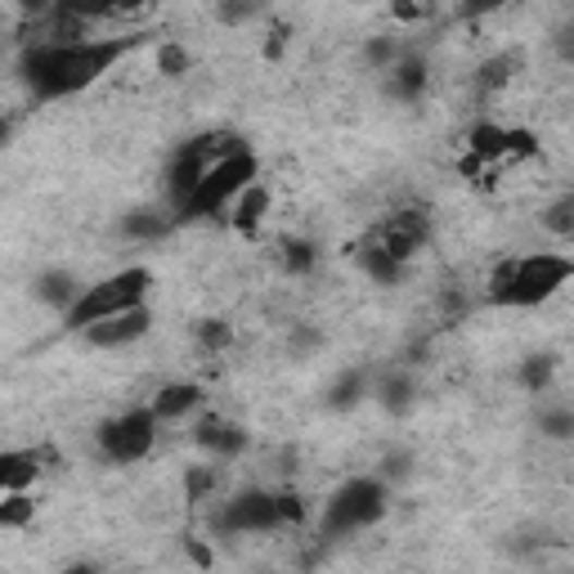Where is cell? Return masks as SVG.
<instances>
[{
  "label": "cell",
  "instance_id": "obj_15",
  "mask_svg": "<svg viewBox=\"0 0 574 574\" xmlns=\"http://www.w3.org/2000/svg\"><path fill=\"white\" fill-rule=\"evenodd\" d=\"M175 229V211H162V207H135L122 216V239L131 243H158Z\"/></svg>",
  "mask_w": 574,
  "mask_h": 574
},
{
  "label": "cell",
  "instance_id": "obj_21",
  "mask_svg": "<svg viewBox=\"0 0 574 574\" xmlns=\"http://www.w3.org/2000/svg\"><path fill=\"white\" fill-rule=\"evenodd\" d=\"M368 391H373V377H368L364 368H346V373H341L332 387H328V408L346 413V408H355L359 400H368Z\"/></svg>",
  "mask_w": 574,
  "mask_h": 574
},
{
  "label": "cell",
  "instance_id": "obj_36",
  "mask_svg": "<svg viewBox=\"0 0 574 574\" xmlns=\"http://www.w3.org/2000/svg\"><path fill=\"white\" fill-rule=\"evenodd\" d=\"M274 499H279V521H283V525L305 521V503H301V493H274Z\"/></svg>",
  "mask_w": 574,
  "mask_h": 574
},
{
  "label": "cell",
  "instance_id": "obj_32",
  "mask_svg": "<svg viewBox=\"0 0 574 574\" xmlns=\"http://www.w3.org/2000/svg\"><path fill=\"white\" fill-rule=\"evenodd\" d=\"M377 476L387 480V485H391V480H408V476H413V453H408V449H391L387 457H381V472H377Z\"/></svg>",
  "mask_w": 574,
  "mask_h": 574
},
{
  "label": "cell",
  "instance_id": "obj_18",
  "mask_svg": "<svg viewBox=\"0 0 574 574\" xmlns=\"http://www.w3.org/2000/svg\"><path fill=\"white\" fill-rule=\"evenodd\" d=\"M32 292H36V301H46L50 310H68V305L82 296V283H76V274L72 270H46V274H36V283H32Z\"/></svg>",
  "mask_w": 574,
  "mask_h": 574
},
{
  "label": "cell",
  "instance_id": "obj_5",
  "mask_svg": "<svg viewBox=\"0 0 574 574\" xmlns=\"http://www.w3.org/2000/svg\"><path fill=\"white\" fill-rule=\"evenodd\" d=\"M234 148H243V139H239L234 131H203V135L184 139V144L175 148V158H171V167H167V203H171L175 220H180V207L188 203V194L198 188L203 171H207L211 162H220L224 152H234Z\"/></svg>",
  "mask_w": 574,
  "mask_h": 574
},
{
  "label": "cell",
  "instance_id": "obj_26",
  "mask_svg": "<svg viewBox=\"0 0 574 574\" xmlns=\"http://www.w3.org/2000/svg\"><path fill=\"white\" fill-rule=\"evenodd\" d=\"M50 10H59L68 19H82V23H99V19H112L118 0H54Z\"/></svg>",
  "mask_w": 574,
  "mask_h": 574
},
{
  "label": "cell",
  "instance_id": "obj_6",
  "mask_svg": "<svg viewBox=\"0 0 574 574\" xmlns=\"http://www.w3.org/2000/svg\"><path fill=\"white\" fill-rule=\"evenodd\" d=\"M381 516H387V480L381 476H355L323 503V534H332V539H341V534H359Z\"/></svg>",
  "mask_w": 574,
  "mask_h": 574
},
{
  "label": "cell",
  "instance_id": "obj_13",
  "mask_svg": "<svg viewBox=\"0 0 574 574\" xmlns=\"http://www.w3.org/2000/svg\"><path fill=\"white\" fill-rule=\"evenodd\" d=\"M431 86V68L423 54H395V63L387 68V90L400 99V103H413V99H423Z\"/></svg>",
  "mask_w": 574,
  "mask_h": 574
},
{
  "label": "cell",
  "instance_id": "obj_9",
  "mask_svg": "<svg viewBox=\"0 0 574 574\" xmlns=\"http://www.w3.org/2000/svg\"><path fill=\"white\" fill-rule=\"evenodd\" d=\"M216 525L224 534H270V529L283 525L279 521V499L270 489H243V493H234V499L220 508Z\"/></svg>",
  "mask_w": 574,
  "mask_h": 574
},
{
  "label": "cell",
  "instance_id": "obj_16",
  "mask_svg": "<svg viewBox=\"0 0 574 574\" xmlns=\"http://www.w3.org/2000/svg\"><path fill=\"white\" fill-rule=\"evenodd\" d=\"M224 216L234 220L239 234H252V229H256L265 216H270V188H265L260 180H252V184L243 188V194H239L234 203H229V211H224Z\"/></svg>",
  "mask_w": 574,
  "mask_h": 574
},
{
  "label": "cell",
  "instance_id": "obj_41",
  "mask_svg": "<svg viewBox=\"0 0 574 574\" xmlns=\"http://www.w3.org/2000/svg\"><path fill=\"white\" fill-rule=\"evenodd\" d=\"M14 5H19L23 14H46V10L54 5V0H14Z\"/></svg>",
  "mask_w": 574,
  "mask_h": 574
},
{
  "label": "cell",
  "instance_id": "obj_40",
  "mask_svg": "<svg viewBox=\"0 0 574 574\" xmlns=\"http://www.w3.org/2000/svg\"><path fill=\"white\" fill-rule=\"evenodd\" d=\"M184 548H188V557H194V561H198L203 570H207V565H216V557H211V552H207V548H203L198 539H184Z\"/></svg>",
  "mask_w": 574,
  "mask_h": 574
},
{
  "label": "cell",
  "instance_id": "obj_38",
  "mask_svg": "<svg viewBox=\"0 0 574 574\" xmlns=\"http://www.w3.org/2000/svg\"><path fill=\"white\" fill-rule=\"evenodd\" d=\"M288 27L279 23V27H270V41H265V59H283V50H288Z\"/></svg>",
  "mask_w": 574,
  "mask_h": 574
},
{
  "label": "cell",
  "instance_id": "obj_2",
  "mask_svg": "<svg viewBox=\"0 0 574 574\" xmlns=\"http://www.w3.org/2000/svg\"><path fill=\"white\" fill-rule=\"evenodd\" d=\"M574 279V260L561 252H529V256H508L493 265L485 283V296L493 305H512V310H529V305L552 301L565 283Z\"/></svg>",
  "mask_w": 574,
  "mask_h": 574
},
{
  "label": "cell",
  "instance_id": "obj_29",
  "mask_svg": "<svg viewBox=\"0 0 574 574\" xmlns=\"http://www.w3.org/2000/svg\"><path fill=\"white\" fill-rule=\"evenodd\" d=\"M539 431H544L548 440H570V436H574V413H570V404L544 408V413H539Z\"/></svg>",
  "mask_w": 574,
  "mask_h": 574
},
{
  "label": "cell",
  "instance_id": "obj_33",
  "mask_svg": "<svg viewBox=\"0 0 574 574\" xmlns=\"http://www.w3.org/2000/svg\"><path fill=\"white\" fill-rule=\"evenodd\" d=\"M395 54H400V46L391 41V36H377V41H368V50H364V59H368L373 72H387L395 63Z\"/></svg>",
  "mask_w": 574,
  "mask_h": 574
},
{
  "label": "cell",
  "instance_id": "obj_28",
  "mask_svg": "<svg viewBox=\"0 0 574 574\" xmlns=\"http://www.w3.org/2000/svg\"><path fill=\"white\" fill-rule=\"evenodd\" d=\"M544 229L557 239H570L574 234V194H561L548 211H544Z\"/></svg>",
  "mask_w": 574,
  "mask_h": 574
},
{
  "label": "cell",
  "instance_id": "obj_34",
  "mask_svg": "<svg viewBox=\"0 0 574 574\" xmlns=\"http://www.w3.org/2000/svg\"><path fill=\"white\" fill-rule=\"evenodd\" d=\"M256 10H260V0H224L216 14H220V23H243V19H252Z\"/></svg>",
  "mask_w": 574,
  "mask_h": 574
},
{
  "label": "cell",
  "instance_id": "obj_44",
  "mask_svg": "<svg viewBox=\"0 0 574 574\" xmlns=\"http://www.w3.org/2000/svg\"><path fill=\"white\" fill-rule=\"evenodd\" d=\"M5 27H10V23H5V14H0V36H5Z\"/></svg>",
  "mask_w": 574,
  "mask_h": 574
},
{
  "label": "cell",
  "instance_id": "obj_14",
  "mask_svg": "<svg viewBox=\"0 0 574 574\" xmlns=\"http://www.w3.org/2000/svg\"><path fill=\"white\" fill-rule=\"evenodd\" d=\"M198 404H203V387H198V381H167V387L152 395L148 413L158 417V423H180V417H188Z\"/></svg>",
  "mask_w": 574,
  "mask_h": 574
},
{
  "label": "cell",
  "instance_id": "obj_19",
  "mask_svg": "<svg viewBox=\"0 0 574 574\" xmlns=\"http://www.w3.org/2000/svg\"><path fill=\"white\" fill-rule=\"evenodd\" d=\"M36 476H41V453H32V449H10V453H0V493L27 489Z\"/></svg>",
  "mask_w": 574,
  "mask_h": 574
},
{
  "label": "cell",
  "instance_id": "obj_35",
  "mask_svg": "<svg viewBox=\"0 0 574 574\" xmlns=\"http://www.w3.org/2000/svg\"><path fill=\"white\" fill-rule=\"evenodd\" d=\"M288 346H292V355H310V351L323 346V337H319L315 328H296V332L288 337Z\"/></svg>",
  "mask_w": 574,
  "mask_h": 574
},
{
  "label": "cell",
  "instance_id": "obj_10",
  "mask_svg": "<svg viewBox=\"0 0 574 574\" xmlns=\"http://www.w3.org/2000/svg\"><path fill=\"white\" fill-rule=\"evenodd\" d=\"M373 239L387 247L395 260L408 265L417 252L431 243V211H423V207H400V211H391L387 220L373 229Z\"/></svg>",
  "mask_w": 574,
  "mask_h": 574
},
{
  "label": "cell",
  "instance_id": "obj_30",
  "mask_svg": "<svg viewBox=\"0 0 574 574\" xmlns=\"http://www.w3.org/2000/svg\"><path fill=\"white\" fill-rule=\"evenodd\" d=\"M198 346H203V351H229V346H234V323H224V319H203V323H198Z\"/></svg>",
  "mask_w": 574,
  "mask_h": 574
},
{
  "label": "cell",
  "instance_id": "obj_12",
  "mask_svg": "<svg viewBox=\"0 0 574 574\" xmlns=\"http://www.w3.org/2000/svg\"><path fill=\"white\" fill-rule=\"evenodd\" d=\"M194 440L216 457V463H229V457H239L247 449V431L234 423V417H224V413H207L203 423L194 427Z\"/></svg>",
  "mask_w": 574,
  "mask_h": 574
},
{
  "label": "cell",
  "instance_id": "obj_25",
  "mask_svg": "<svg viewBox=\"0 0 574 574\" xmlns=\"http://www.w3.org/2000/svg\"><path fill=\"white\" fill-rule=\"evenodd\" d=\"M552 377H557V355H529L521 364V387L529 395H544L552 387Z\"/></svg>",
  "mask_w": 574,
  "mask_h": 574
},
{
  "label": "cell",
  "instance_id": "obj_27",
  "mask_svg": "<svg viewBox=\"0 0 574 574\" xmlns=\"http://www.w3.org/2000/svg\"><path fill=\"white\" fill-rule=\"evenodd\" d=\"M279 252H283V270H288V274H310L315 260H319V252H315L310 239H283Z\"/></svg>",
  "mask_w": 574,
  "mask_h": 574
},
{
  "label": "cell",
  "instance_id": "obj_39",
  "mask_svg": "<svg viewBox=\"0 0 574 574\" xmlns=\"http://www.w3.org/2000/svg\"><path fill=\"white\" fill-rule=\"evenodd\" d=\"M152 5V0H118V10H112V19H131V14H144Z\"/></svg>",
  "mask_w": 574,
  "mask_h": 574
},
{
  "label": "cell",
  "instance_id": "obj_8",
  "mask_svg": "<svg viewBox=\"0 0 574 574\" xmlns=\"http://www.w3.org/2000/svg\"><path fill=\"white\" fill-rule=\"evenodd\" d=\"M472 158L485 167H499V162H516V158H534L539 152V135L521 131V126H499V122H476L467 135Z\"/></svg>",
  "mask_w": 574,
  "mask_h": 574
},
{
  "label": "cell",
  "instance_id": "obj_31",
  "mask_svg": "<svg viewBox=\"0 0 574 574\" xmlns=\"http://www.w3.org/2000/svg\"><path fill=\"white\" fill-rule=\"evenodd\" d=\"M152 59H158V72H162V76H184L188 63H194V54H188L180 41H162Z\"/></svg>",
  "mask_w": 574,
  "mask_h": 574
},
{
  "label": "cell",
  "instance_id": "obj_4",
  "mask_svg": "<svg viewBox=\"0 0 574 574\" xmlns=\"http://www.w3.org/2000/svg\"><path fill=\"white\" fill-rule=\"evenodd\" d=\"M148 288H152V274L144 270V265L118 270L112 279H103V283H95V288H82V296H76L68 310H63V323H68L72 332H82V328H90V323H99V319H108V315H118V310L144 305Z\"/></svg>",
  "mask_w": 574,
  "mask_h": 574
},
{
  "label": "cell",
  "instance_id": "obj_1",
  "mask_svg": "<svg viewBox=\"0 0 574 574\" xmlns=\"http://www.w3.org/2000/svg\"><path fill=\"white\" fill-rule=\"evenodd\" d=\"M135 50V36H82V41H36L23 54V82L36 99H68L95 86Z\"/></svg>",
  "mask_w": 574,
  "mask_h": 574
},
{
  "label": "cell",
  "instance_id": "obj_42",
  "mask_svg": "<svg viewBox=\"0 0 574 574\" xmlns=\"http://www.w3.org/2000/svg\"><path fill=\"white\" fill-rule=\"evenodd\" d=\"M10 135H14V118H10V112H0V148L10 144Z\"/></svg>",
  "mask_w": 574,
  "mask_h": 574
},
{
  "label": "cell",
  "instance_id": "obj_11",
  "mask_svg": "<svg viewBox=\"0 0 574 574\" xmlns=\"http://www.w3.org/2000/svg\"><path fill=\"white\" fill-rule=\"evenodd\" d=\"M148 328H152L148 305H131V310H118V315H108V319L82 328V337L90 341L95 351H122V346H131V341L148 337Z\"/></svg>",
  "mask_w": 574,
  "mask_h": 574
},
{
  "label": "cell",
  "instance_id": "obj_20",
  "mask_svg": "<svg viewBox=\"0 0 574 574\" xmlns=\"http://www.w3.org/2000/svg\"><path fill=\"white\" fill-rule=\"evenodd\" d=\"M368 395H377V404L387 408V413H408V404H413V377H408V368L381 373V377L373 381Z\"/></svg>",
  "mask_w": 574,
  "mask_h": 574
},
{
  "label": "cell",
  "instance_id": "obj_23",
  "mask_svg": "<svg viewBox=\"0 0 574 574\" xmlns=\"http://www.w3.org/2000/svg\"><path fill=\"white\" fill-rule=\"evenodd\" d=\"M36 521V499L27 489L0 493V529H27Z\"/></svg>",
  "mask_w": 574,
  "mask_h": 574
},
{
  "label": "cell",
  "instance_id": "obj_43",
  "mask_svg": "<svg viewBox=\"0 0 574 574\" xmlns=\"http://www.w3.org/2000/svg\"><path fill=\"white\" fill-rule=\"evenodd\" d=\"M395 14H400V19H417V14H423V10H417L413 0H395Z\"/></svg>",
  "mask_w": 574,
  "mask_h": 574
},
{
  "label": "cell",
  "instance_id": "obj_22",
  "mask_svg": "<svg viewBox=\"0 0 574 574\" xmlns=\"http://www.w3.org/2000/svg\"><path fill=\"white\" fill-rule=\"evenodd\" d=\"M516 68H521V54H516V50L485 59V63L476 68V90H480V95H499V90L512 82V76H516Z\"/></svg>",
  "mask_w": 574,
  "mask_h": 574
},
{
  "label": "cell",
  "instance_id": "obj_7",
  "mask_svg": "<svg viewBox=\"0 0 574 574\" xmlns=\"http://www.w3.org/2000/svg\"><path fill=\"white\" fill-rule=\"evenodd\" d=\"M158 417H152L148 408H131L122 417H112V423L99 427V453L108 457V463H139V457H148V449L158 444Z\"/></svg>",
  "mask_w": 574,
  "mask_h": 574
},
{
  "label": "cell",
  "instance_id": "obj_24",
  "mask_svg": "<svg viewBox=\"0 0 574 574\" xmlns=\"http://www.w3.org/2000/svg\"><path fill=\"white\" fill-rule=\"evenodd\" d=\"M216 489H220V467H216V457H211V463H198V467L184 472V499H188V503L216 499Z\"/></svg>",
  "mask_w": 574,
  "mask_h": 574
},
{
  "label": "cell",
  "instance_id": "obj_37",
  "mask_svg": "<svg viewBox=\"0 0 574 574\" xmlns=\"http://www.w3.org/2000/svg\"><path fill=\"white\" fill-rule=\"evenodd\" d=\"M508 0H463V19H485L493 10H503Z\"/></svg>",
  "mask_w": 574,
  "mask_h": 574
},
{
  "label": "cell",
  "instance_id": "obj_3",
  "mask_svg": "<svg viewBox=\"0 0 574 574\" xmlns=\"http://www.w3.org/2000/svg\"><path fill=\"white\" fill-rule=\"evenodd\" d=\"M260 180V162H256V152L243 144L234 152H224L220 162H211L198 180V188L188 194V203L180 207V220H211V216H224L229 203H234L243 188Z\"/></svg>",
  "mask_w": 574,
  "mask_h": 574
},
{
  "label": "cell",
  "instance_id": "obj_17",
  "mask_svg": "<svg viewBox=\"0 0 574 574\" xmlns=\"http://www.w3.org/2000/svg\"><path fill=\"white\" fill-rule=\"evenodd\" d=\"M355 256H359V270H364L373 283H387V288H391V283H400V279H404V260H395V256H391L387 247H381L373 234L355 247Z\"/></svg>",
  "mask_w": 574,
  "mask_h": 574
}]
</instances>
